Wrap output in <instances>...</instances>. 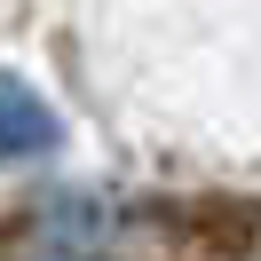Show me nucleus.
<instances>
[{
    "instance_id": "f03ea898",
    "label": "nucleus",
    "mask_w": 261,
    "mask_h": 261,
    "mask_svg": "<svg viewBox=\"0 0 261 261\" xmlns=\"http://www.w3.org/2000/svg\"><path fill=\"white\" fill-rule=\"evenodd\" d=\"M64 119L24 71H0V159H48Z\"/></svg>"
},
{
    "instance_id": "f257e3e1",
    "label": "nucleus",
    "mask_w": 261,
    "mask_h": 261,
    "mask_svg": "<svg viewBox=\"0 0 261 261\" xmlns=\"http://www.w3.org/2000/svg\"><path fill=\"white\" fill-rule=\"evenodd\" d=\"M150 222H159L182 253H214V261H253V253H261V198H245V190L159 198Z\"/></svg>"
}]
</instances>
